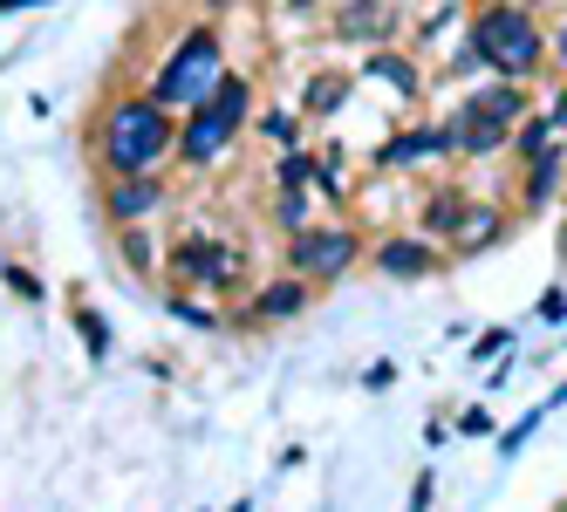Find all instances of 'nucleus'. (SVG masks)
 <instances>
[{
  "label": "nucleus",
  "mask_w": 567,
  "mask_h": 512,
  "mask_svg": "<svg viewBox=\"0 0 567 512\" xmlns=\"http://www.w3.org/2000/svg\"><path fill=\"white\" fill-rule=\"evenodd\" d=\"M172 144H178V130H172V116H165V103H157V96L110 103V124H103V165H110V178L157 171Z\"/></svg>",
  "instance_id": "nucleus-1"
},
{
  "label": "nucleus",
  "mask_w": 567,
  "mask_h": 512,
  "mask_svg": "<svg viewBox=\"0 0 567 512\" xmlns=\"http://www.w3.org/2000/svg\"><path fill=\"white\" fill-rule=\"evenodd\" d=\"M472 49H478V62H493V75H506V83H526V75L540 69V55H547L534 14H526L519 0H499V8H485V14H478Z\"/></svg>",
  "instance_id": "nucleus-2"
},
{
  "label": "nucleus",
  "mask_w": 567,
  "mask_h": 512,
  "mask_svg": "<svg viewBox=\"0 0 567 512\" xmlns=\"http://www.w3.org/2000/svg\"><path fill=\"white\" fill-rule=\"evenodd\" d=\"M219 75H226V49H219V34H185L178 55H165V69H157L151 96L165 103V109H185V103L206 96Z\"/></svg>",
  "instance_id": "nucleus-3"
},
{
  "label": "nucleus",
  "mask_w": 567,
  "mask_h": 512,
  "mask_svg": "<svg viewBox=\"0 0 567 512\" xmlns=\"http://www.w3.org/2000/svg\"><path fill=\"white\" fill-rule=\"evenodd\" d=\"M519 109H526L519 83H499V90L472 96L465 109H452V124H444V137H452V150H465V157H485L493 144H506V130L519 124Z\"/></svg>",
  "instance_id": "nucleus-4"
},
{
  "label": "nucleus",
  "mask_w": 567,
  "mask_h": 512,
  "mask_svg": "<svg viewBox=\"0 0 567 512\" xmlns=\"http://www.w3.org/2000/svg\"><path fill=\"white\" fill-rule=\"evenodd\" d=\"M295 273H308V281H336V273L355 267V232L349 226H321V232H295Z\"/></svg>",
  "instance_id": "nucleus-5"
},
{
  "label": "nucleus",
  "mask_w": 567,
  "mask_h": 512,
  "mask_svg": "<svg viewBox=\"0 0 567 512\" xmlns=\"http://www.w3.org/2000/svg\"><path fill=\"white\" fill-rule=\"evenodd\" d=\"M157 206H165V178H157V171H131V178L110 185V219H116V226H137V219H151Z\"/></svg>",
  "instance_id": "nucleus-6"
},
{
  "label": "nucleus",
  "mask_w": 567,
  "mask_h": 512,
  "mask_svg": "<svg viewBox=\"0 0 567 512\" xmlns=\"http://www.w3.org/2000/svg\"><path fill=\"white\" fill-rule=\"evenodd\" d=\"M390 28H396V8H390V0H349V8L336 14V34H342V42H383Z\"/></svg>",
  "instance_id": "nucleus-7"
},
{
  "label": "nucleus",
  "mask_w": 567,
  "mask_h": 512,
  "mask_svg": "<svg viewBox=\"0 0 567 512\" xmlns=\"http://www.w3.org/2000/svg\"><path fill=\"white\" fill-rule=\"evenodd\" d=\"M178 273L198 288H233L239 281V260L226 247H178Z\"/></svg>",
  "instance_id": "nucleus-8"
},
{
  "label": "nucleus",
  "mask_w": 567,
  "mask_h": 512,
  "mask_svg": "<svg viewBox=\"0 0 567 512\" xmlns=\"http://www.w3.org/2000/svg\"><path fill=\"white\" fill-rule=\"evenodd\" d=\"M233 144V130L219 124V116L206 109V103H198V116H192V124H185V137H178V150H185V165H213V157Z\"/></svg>",
  "instance_id": "nucleus-9"
},
{
  "label": "nucleus",
  "mask_w": 567,
  "mask_h": 512,
  "mask_svg": "<svg viewBox=\"0 0 567 512\" xmlns=\"http://www.w3.org/2000/svg\"><path fill=\"white\" fill-rule=\"evenodd\" d=\"M377 267L396 273V281H424V273H437V253H431V240H383Z\"/></svg>",
  "instance_id": "nucleus-10"
},
{
  "label": "nucleus",
  "mask_w": 567,
  "mask_h": 512,
  "mask_svg": "<svg viewBox=\"0 0 567 512\" xmlns=\"http://www.w3.org/2000/svg\"><path fill=\"white\" fill-rule=\"evenodd\" d=\"M444 150H452L444 130H411V137H390L377 150V165H417V157H444Z\"/></svg>",
  "instance_id": "nucleus-11"
},
{
  "label": "nucleus",
  "mask_w": 567,
  "mask_h": 512,
  "mask_svg": "<svg viewBox=\"0 0 567 512\" xmlns=\"http://www.w3.org/2000/svg\"><path fill=\"white\" fill-rule=\"evenodd\" d=\"M362 75H377V83H390L396 96H417V69L403 62V55H390L383 42H377V55H370V62H362Z\"/></svg>",
  "instance_id": "nucleus-12"
},
{
  "label": "nucleus",
  "mask_w": 567,
  "mask_h": 512,
  "mask_svg": "<svg viewBox=\"0 0 567 512\" xmlns=\"http://www.w3.org/2000/svg\"><path fill=\"white\" fill-rule=\"evenodd\" d=\"M301 307H308V288L301 281H280V288H267L254 301V322H280V314H301Z\"/></svg>",
  "instance_id": "nucleus-13"
},
{
  "label": "nucleus",
  "mask_w": 567,
  "mask_h": 512,
  "mask_svg": "<svg viewBox=\"0 0 567 512\" xmlns=\"http://www.w3.org/2000/svg\"><path fill=\"white\" fill-rule=\"evenodd\" d=\"M554 191H560V150L547 144V150L534 157V171H526V206H547Z\"/></svg>",
  "instance_id": "nucleus-14"
},
{
  "label": "nucleus",
  "mask_w": 567,
  "mask_h": 512,
  "mask_svg": "<svg viewBox=\"0 0 567 512\" xmlns=\"http://www.w3.org/2000/svg\"><path fill=\"white\" fill-rule=\"evenodd\" d=\"M452 240H458V253H478L485 240H499V212H485V206H472L458 226H452Z\"/></svg>",
  "instance_id": "nucleus-15"
},
{
  "label": "nucleus",
  "mask_w": 567,
  "mask_h": 512,
  "mask_svg": "<svg viewBox=\"0 0 567 512\" xmlns=\"http://www.w3.org/2000/svg\"><path fill=\"white\" fill-rule=\"evenodd\" d=\"M349 103V83H342V75H315V83H308V116H336Z\"/></svg>",
  "instance_id": "nucleus-16"
},
{
  "label": "nucleus",
  "mask_w": 567,
  "mask_h": 512,
  "mask_svg": "<svg viewBox=\"0 0 567 512\" xmlns=\"http://www.w3.org/2000/svg\"><path fill=\"white\" fill-rule=\"evenodd\" d=\"M465 219V206L452 199V191H437V199L424 206V232H444V240H452V226Z\"/></svg>",
  "instance_id": "nucleus-17"
},
{
  "label": "nucleus",
  "mask_w": 567,
  "mask_h": 512,
  "mask_svg": "<svg viewBox=\"0 0 567 512\" xmlns=\"http://www.w3.org/2000/svg\"><path fill=\"white\" fill-rule=\"evenodd\" d=\"M540 417H547V404H540V410H526V417H519V424L506 430V438H499V458H519V445H526V438H534V430H540Z\"/></svg>",
  "instance_id": "nucleus-18"
},
{
  "label": "nucleus",
  "mask_w": 567,
  "mask_h": 512,
  "mask_svg": "<svg viewBox=\"0 0 567 512\" xmlns=\"http://www.w3.org/2000/svg\"><path fill=\"white\" fill-rule=\"evenodd\" d=\"M547 137H554V124L540 116V124H526V130H519V150H526V157H540V150H547Z\"/></svg>",
  "instance_id": "nucleus-19"
},
{
  "label": "nucleus",
  "mask_w": 567,
  "mask_h": 512,
  "mask_svg": "<svg viewBox=\"0 0 567 512\" xmlns=\"http://www.w3.org/2000/svg\"><path fill=\"white\" fill-rule=\"evenodd\" d=\"M315 171V157H301V150H288V157H280V185H301Z\"/></svg>",
  "instance_id": "nucleus-20"
},
{
  "label": "nucleus",
  "mask_w": 567,
  "mask_h": 512,
  "mask_svg": "<svg viewBox=\"0 0 567 512\" xmlns=\"http://www.w3.org/2000/svg\"><path fill=\"white\" fill-rule=\"evenodd\" d=\"M8 288H14L21 301H42V281H34V273H28V267H8Z\"/></svg>",
  "instance_id": "nucleus-21"
},
{
  "label": "nucleus",
  "mask_w": 567,
  "mask_h": 512,
  "mask_svg": "<svg viewBox=\"0 0 567 512\" xmlns=\"http://www.w3.org/2000/svg\"><path fill=\"white\" fill-rule=\"evenodd\" d=\"M83 342H90V356L103 363V348H110V335H103V322H96V314H83Z\"/></svg>",
  "instance_id": "nucleus-22"
},
{
  "label": "nucleus",
  "mask_w": 567,
  "mask_h": 512,
  "mask_svg": "<svg viewBox=\"0 0 567 512\" xmlns=\"http://www.w3.org/2000/svg\"><path fill=\"white\" fill-rule=\"evenodd\" d=\"M260 130H267L274 144H295V116H260Z\"/></svg>",
  "instance_id": "nucleus-23"
},
{
  "label": "nucleus",
  "mask_w": 567,
  "mask_h": 512,
  "mask_svg": "<svg viewBox=\"0 0 567 512\" xmlns=\"http://www.w3.org/2000/svg\"><path fill=\"white\" fill-rule=\"evenodd\" d=\"M499 348H506V328H493V335H478V342H472V356L485 363V356H499Z\"/></svg>",
  "instance_id": "nucleus-24"
},
{
  "label": "nucleus",
  "mask_w": 567,
  "mask_h": 512,
  "mask_svg": "<svg viewBox=\"0 0 567 512\" xmlns=\"http://www.w3.org/2000/svg\"><path fill=\"white\" fill-rule=\"evenodd\" d=\"M547 124H554V130H567V96L554 103V116H547Z\"/></svg>",
  "instance_id": "nucleus-25"
},
{
  "label": "nucleus",
  "mask_w": 567,
  "mask_h": 512,
  "mask_svg": "<svg viewBox=\"0 0 567 512\" xmlns=\"http://www.w3.org/2000/svg\"><path fill=\"white\" fill-rule=\"evenodd\" d=\"M554 55H560V62H567V21H560V34H554Z\"/></svg>",
  "instance_id": "nucleus-26"
},
{
  "label": "nucleus",
  "mask_w": 567,
  "mask_h": 512,
  "mask_svg": "<svg viewBox=\"0 0 567 512\" xmlns=\"http://www.w3.org/2000/svg\"><path fill=\"white\" fill-rule=\"evenodd\" d=\"M295 8H315V0H295Z\"/></svg>",
  "instance_id": "nucleus-27"
},
{
  "label": "nucleus",
  "mask_w": 567,
  "mask_h": 512,
  "mask_svg": "<svg viewBox=\"0 0 567 512\" xmlns=\"http://www.w3.org/2000/svg\"><path fill=\"white\" fill-rule=\"evenodd\" d=\"M213 8H226V0H213Z\"/></svg>",
  "instance_id": "nucleus-28"
}]
</instances>
